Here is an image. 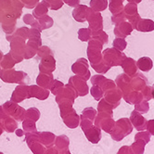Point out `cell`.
<instances>
[{"mask_svg":"<svg viewBox=\"0 0 154 154\" xmlns=\"http://www.w3.org/2000/svg\"><path fill=\"white\" fill-rule=\"evenodd\" d=\"M7 40L10 43L9 54L11 55L16 63L23 61L24 60V48L26 39L15 35L13 32L11 35H7Z\"/></svg>","mask_w":154,"mask_h":154,"instance_id":"obj_1","label":"cell"},{"mask_svg":"<svg viewBox=\"0 0 154 154\" xmlns=\"http://www.w3.org/2000/svg\"><path fill=\"white\" fill-rule=\"evenodd\" d=\"M0 79L5 83L19 84V85H28L30 78L26 72L21 71H15L12 69L0 70Z\"/></svg>","mask_w":154,"mask_h":154,"instance_id":"obj_2","label":"cell"},{"mask_svg":"<svg viewBox=\"0 0 154 154\" xmlns=\"http://www.w3.org/2000/svg\"><path fill=\"white\" fill-rule=\"evenodd\" d=\"M103 44L97 39L91 38L88 41V47H87V57L90 61L91 66L96 65L102 61V55L100 53L102 49Z\"/></svg>","mask_w":154,"mask_h":154,"instance_id":"obj_3","label":"cell"},{"mask_svg":"<svg viewBox=\"0 0 154 154\" xmlns=\"http://www.w3.org/2000/svg\"><path fill=\"white\" fill-rule=\"evenodd\" d=\"M72 71L76 75L85 81L90 79V72L88 69V62L84 58L77 60L72 66Z\"/></svg>","mask_w":154,"mask_h":154,"instance_id":"obj_4","label":"cell"},{"mask_svg":"<svg viewBox=\"0 0 154 154\" xmlns=\"http://www.w3.org/2000/svg\"><path fill=\"white\" fill-rule=\"evenodd\" d=\"M69 85H71L75 90L78 96H85L88 93V85L86 84V81L83 80L78 76H72L69 79Z\"/></svg>","mask_w":154,"mask_h":154,"instance_id":"obj_5","label":"cell"},{"mask_svg":"<svg viewBox=\"0 0 154 154\" xmlns=\"http://www.w3.org/2000/svg\"><path fill=\"white\" fill-rule=\"evenodd\" d=\"M86 20L88 21L89 29L91 32L96 31H102L103 25H102V17L100 12L94 11L91 8H89L88 14H87Z\"/></svg>","mask_w":154,"mask_h":154,"instance_id":"obj_6","label":"cell"},{"mask_svg":"<svg viewBox=\"0 0 154 154\" xmlns=\"http://www.w3.org/2000/svg\"><path fill=\"white\" fill-rule=\"evenodd\" d=\"M56 69V60L53 55H48L46 57L41 58L39 63V71L40 72L52 73Z\"/></svg>","mask_w":154,"mask_h":154,"instance_id":"obj_7","label":"cell"},{"mask_svg":"<svg viewBox=\"0 0 154 154\" xmlns=\"http://www.w3.org/2000/svg\"><path fill=\"white\" fill-rule=\"evenodd\" d=\"M120 56H122L119 51H117L116 49L113 48H109L104 50L103 52V57H104V62L108 65V66H116V65H120L121 61L120 60Z\"/></svg>","mask_w":154,"mask_h":154,"instance_id":"obj_8","label":"cell"},{"mask_svg":"<svg viewBox=\"0 0 154 154\" xmlns=\"http://www.w3.org/2000/svg\"><path fill=\"white\" fill-rule=\"evenodd\" d=\"M89 11V8L85 5H78L72 10V17L78 23H85Z\"/></svg>","mask_w":154,"mask_h":154,"instance_id":"obj_9","label":"cell"},{"mask_svg":"<svg viewBox=\"0 0 154 154\" xmlns=\"http://www.w3.org/2000/svg\"><path fill=\"white\" fill-rule=\"evenodd\" d=\"M29 97H30L29 86L27 85H20L15 88L12 94L11 100L14 101L20 102V101H23L24 98H29Z\"/></svg>","mask_w":154,"mask_h":154,"instance_id":"obj_10","label":"cell"},{"mask_svg":"<svg viewBox=\"0 0 154 154\" xmlns=\"http://www.w3.org/2000/svg\"><path fill=\"white\" fill-rule=\"evenodd\" d=\"M29 95L30 97H35L38 100H46L49 96L48 89L43 88L39 85H31L29 86Z\"/></svg>","mask_w":154,"mask_h":154,"instance_id":"obj_11","label":"cell"},{"mask_svg":"<svg viewBox=\"0 0 154 154\" xmlns=\"http://www.w3.org/2000/svg\"><path fill=\"white\" fill-rule=\"evenodd\" d=\"M52 25H53V19L51 17L48 16V14H47L45 16H43V17L37 19L35 20V23L32 24V27L36 28L37 30H39L41 32V31L45 30V29L50 28Z\"/></svg>","mask_w":154,"mask_h":154,"instance_id":"obj_12","label":"cell"},{"mask_svg":"<svg viewBox=\"0 0 154 154\" xmlns=\"http://www.w3.org/2000/svg\"><path fill=\"white\" fill-rule=\"evenodd\" d=\"M39 45L35 42L29 40L26 44H25V48H24V60H29L31 58H34L36 53L37 50L39 48Z\"/></svg>","mask_w":154,"mask_h":154,"instance_id":"obj_13","label":"cell"},{"mask_svg":"<svg viewBox=\"0 0 154 154\" xmlns=\"http://www.w3.org/2000/svg\"><path fill=\"white\" fill-rule=\"evenodd\" d=\"M53 75L52 73H46V72H40V74L36 78L37 85L43 87V88L49 89V86L53 81Z\"/></svg>","mask_w":154,"mask_h":154,"instance_id":"obj_14","label":"cell"},{"mask_svg":"<svg viewBox=\"0 0 154 154\" xmlns=\"http://www.w3.org/2000/svg\"><path fill=\"white\" fill-rule=\"evenodd\" d=\"M34 8L35 9H34V11H32V16H34L36 20L43 17V16L47 15L48 12V9H49L48 4L44 1V0L41 2H39Z\"/></svg>","mask_w":154,"mask_h":154,"instance_id":"obj_15","label":"cell"},{"mask_svg":"<svg viewBox=\"0 0 154 154\" xmlns=\"http://www.w3.org/2000/svg\"><path fill=\"white\" fill-rule=\"evenodd\" d=\"M15 64H16V61L14 60V59L11 57V55L8 53L4 55L2 60H0V68H2L4 70L12 69L15 66Z\"/></svg>","mask_w":154,"mask_h":154,"instance_id":"obj_16","label":"cell"},{"mask_svg":"<svg viewBox=\"0 0 154 154\" xmlns=\"http://www.w3.org/2000/svg\"><path fill=\"white\" fill-rule=\"evenodd\" d=\"M107 6L108 0H91L90 1V8L97 12H100L106 9Z\"/></svg>","mask_w":154,"mask_h":154,"instance_id":"obj_17","label":"cell"},{"mask_svg":"<svg viewBox=\"0 0 154 154\" xmlns=\"http://www.w3.org/2000/svg\"><path fill=\"white\" fill-rule=\"evenodd\" d=\"M28 40H32L36 42L38 45L42 46V40H41V32L37 30L36 28L32 27L29 29V35H28Z\"/></svg>","mask_w":154,"mask_h":154,"instance_id":"obj_18","label":"cell"},{"mask_svg":"<svg viewBox=\"0 0 154 154\" xmlns=\"http://www.w3.org/2000/svg\"><path fill=\"white\" fill-rule=\"evenodd\" d=\"M91 31L89 28H81L78 31V38L83 42H87L91 39Z\"/></svg>","mask_w":154,"mask_h":154,"instance_id":"obj_19","label":"cell"},{"mask_svg":"<svg viewBox=\"0 0 154 154\" xmlns=\"http://www.w3.org/2000/svg\"><path fill=\"white\" fill-rule=\"evenodd\" d=\"M91 37L94 39H97L100 41L102 44H107L108 43V35L103 31H96L91 32Z\"/></svg>","mask_w":154,"mask_h":154,"instance_id":"obj_20","label":"cell"},{"mask_svg":"<svg viewBox=\"0 0 154 154\" xmlns=\"http://www.w3.org/2000/svg\"><path fill=\"white\" fill-rule=\"evenodd\" d=\"M44 1L48 4L49 9H52V10H58L61 8V7L64 4L62 0H44Z\"/></svg>","mask_w":154,"mask_h":154,"instance_id":"obj_21","label":"cell"},{"mask_svg":"<svg viewBox=\"0 0 154 154\" xmlns=\"http://www.w3.org/2000/svg\"><path fill=\"white\" fill-rule=\"evenodd\" d=\"M63 87H64V85L60 81L53 79V81H52V83H51V85L49 86V89L51 90V92L53 94L57 95L63 88Z\"/></svg>","mask_w":154,"mask_h":154,"instance_id":"obj_22","label":"cell"},{"mask_svg":"<svg viewBox=\"0 0 154 154\" xmlns=\"http://www.w3.org/2000/svg\"><path fill=\"white\" fill-rule=\"evenodd\" d=\"M91 67L98 73H105L109 69V66H108L105 62L100 61V63H97L96 65H92Z\"/></svg>","mask_w":154,"mask_h":154,"instance_id":"obj_23","label":"cell"},{"mask_svg":"<svg viewBox=\"0 0 154 154\" xmlns=\"http://www.w3.org/2000/svg\"><path fill=\"white\" fill-rule=\"evenodd\" d=\"M123 0H111L109 2V10L112 13H116L120 10V8H122Z\"/></svg>","mask_w":154,"mask_h":154,"instance_id":"obj_24","label":"cell"},{"mask_svg":"<svg viewBox=\"0 0 154 154\" xmlns=\"http://www.w3.org/2000/svg\"><path fill=\"white\" fill-rule=\"evenodd\" d=\"M37 56L41 59L43 57H46L48 55H53V51L48 48V47H39L37 50Z\"/></svg>","mask_w":154,"mask_h":154,"instance_id":"obj_25","label":"cell"},{"mask_svg":"<svg viewBox=\"0 0 154 154\" xmlns=\"http://www.w3.org/2000/svg\"><path fill=\"white\" fill-rule=\"evenodd\" d=\"M91 94L95 97V100H98L100 98H101V97L103 95V92H102V90L100 89V87L98 85H94L91 88Z\"/></svg>","mask_w":154,"mask_h":154,"instance_id":"obj_26","label":"cell"},{"mask_svg":"<svg viewBox=\"0 0 154 154\" xmlns=\"http://www.w3.org/2000/svg\"><path fill=\"white\" fill-rule=\"evenodd\" d=\"M20 2L23 4V7L25 8L32 9L39 3V0H20Z\"/></svg>","mask_w":154,"mask_h":154,"instance_id":"obj_27","label":"cell"},{"mask_svg":"<svg viewBox=\"0 0 154 154\" xmlns=\"http://www.w3.org/2000/svg\"><path fill=\"white\" fill-rule=\"evenodd\" d=\"M125 46H126V43L124 39L122 38H116L114 41H113V47L116 48L117 49L119 50H123L125 48Z\"/></svg>","mask_w":154,"mask_h":154,"instance_id":"obj_28","label":"cell"},{"mask_svg":"<svg viewBox=\"0 0 154 154\" xmlns=\"http://www.w3.org/2000/svg\"><path fill=\"white\" fill-rule=\"evenodd\" d=\"M106 78L103 76V75H95V76H93L92 78H91V83L94 85H98V86H100L101 85V84L104 82V80H105Z\"/></svg>","mask_w":154,"mask_h":154,"instance_id":"obj_29","label":"cell"},{"mask_svg":"<svg viewBox=\"0 0 154 154\" xmlns=\"http://www.w3.org/2000/svg\"><path fill=\"white\" fill-rule=\"evenodd\" d=\"M35 20H36V19L34 16H32V14H26L23 17V21H24V23L26 24L31 25V26H32V24L35 23Z\"/></svg>","mask_w":154,"mask_h":154,"instance_id":"obj_30","label":"cell"},{"mask_svg":"<svg viewBox=\"0 0 154 154\" xmlns=\"http://www.w3.org/2000/svg\"><path fill=\"white\" fill-rule=\"evenodd\" d=\"M62 1L65 4H67L68 6L72 8H75L76 6H78L80 4V0H62Z\"/></svg>","mask_w":154,"mask_h":154,"instance_id":"obj_31","label":"cell"},{"mask_svg":"<svg viewBox=\"0 0 154 154\" xmlns=\"http://www.w3.org/2000/svg\"><path fill=\"white\" fill-rule=\"evenodd\" d=\"M3 56H4V55H3V53H2V51H0V60H2V58H3Z\"/></svg>","mask_w":154,"mask_h":154,"instance_id":"obj_32","label":"cell"}]
</instances>
